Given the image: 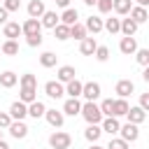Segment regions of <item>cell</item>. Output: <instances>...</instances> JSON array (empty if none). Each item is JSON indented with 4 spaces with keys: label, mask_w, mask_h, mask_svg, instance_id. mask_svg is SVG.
<instances>
[{
    "label": "cell",
    "mask_w": 149,
    "mask_h": 149,
    "mask_svg": "<svg viewBox=\"0 0 149 149\" xmlns=\"http://www.w3.org/2000/svg\"><path fill=\"white\" fill-rule=\"evenodd\" d=\"M79 114L86 119V123H100V121H102V112H100V107L95 105V100H86V102L81 105Z\"/></svg>",
    "instance_id": "6da1fadb"
},
{
    "label": "cell",
    "mask_w": 149,
    "mask_h": 149,
    "mask_svg": "<svg viewBox=\"0 0 149 149\" xmlns=\"http://www.w3.org/2000/svg\"><path fill=\"white\" fill-rule=\"evenodd\" d=\"M49 144H51V149H70L72 137H70L65 130H56V133L49 135Z\"/></svg>",
    "instance_id": "7a4b0ae2"
},
{
    "label": "cell",
    "mask_w": 149,
    "mask_h": 149,
    "mask_svg": "<svg viewBox=\"0 0 149 149\" xmlns=\"http://www.w3.org/2000/svg\"><path fill=\"white\" fill-rule=\"evenodd\" d=\"M119 133H121V140H126V142H135L137 137H140V128H137V123H123V126H119Z\"/></svg>",
    "instance_id": "3957f363"
},
{
    "label": "cell",
    "mask_w": 149,
    "mask_h": 149,
    "mask_svg": "<svg viewBox=\"0 0 149 149\" xmlns=\"http://www.w3.org/2000/svg\"><path fill=\"white\" fill-rule=\"evenodd\" d=\"M44 93L49 95V98H54V100H58V98H63L65 95V86L56 79V81H47L44 84Z\"/></svg>",
    "instance_id": "277c9868"
},
{
    "label": "cell",
    "mask_w": 149,
    "mask_h": 149,
    "mask_svg": "<svg viewBox=\"0 0 149 149\" xmlns=\"http://www.w3.org/2000/svg\"><path fill=\"white\" fill-rule=\"evenodd\" d=\"M81 95H84V100H98L100 98V84L98 81L81 84Z\"/></svg>",
    "instance_id": "5b68a950"
},
{
    "label": "cell",
    "mask_w": 149,
    "mask_h": 149,
    "mask_svg": "<svg viewBox=\"0 0 149 149\" xmlns=\"http://www.w3.org/2000/svg\"><path fill=\"white\" fill-rule=\"evenodd\" d=\"M9 116H12V121H23V119L28 116V105L21 102V100L12 102V107H9Z\"/></svg>",
    "instance_id": "8992f818"
},
{
    "label": "cell",
    "mask_w": 149,
    "mask_h": 149,
    "mask_svg": "<svg viewBox=\"0 0 149 149\" xmlns=\"http://www.w3.org/2000/svg\"><path fill=\"white\" fill-rule=\"evenodd\" d=\"M119 51L126 54V56L135 54V51H137V42H135V37H133V35H123L121 42H119Z\"/></svg>",
    "instance_id": "52a82bcc"
},
{
    "label": "cell",
    "mask_w": 149,
    "mask_h": 149,
    "mask_svg": "<svg viewBox=\"0 0 149 149\" xmlns=\"http://www.w3.org/2000/svg\"><path fill=\"white\" fill-rule=\"evenodd\" d=\"M133 91H135V84H133L130 79H119L116 86H114V93H116L119 98H128Z\"/></svg>",
    "instance_id": "ba28073f"
},
{
    "label": "cell",
    "mask_w": 149,
    "mask_h": 149,
    "mask_svg": "<svg viewBox=\"0 0 149 149\" xmlns=\"http://www.w3.org/2000/svg\"><path fill=\"white\" fill-rule=\"evenodd\" d=\"M21 33H23V35H37V33H42L40 19H26V21L21 23Z\"/></svg>",
    "instance_id": "9c48e42d"
},
{
    "label": "cell",
    "mask_w": 149,
    "mask_h": 149,
    "mask_svg": "<svg viewBox=\"0 0 149 149\" xmlns=\"http://www.w3.org/2000/svg\"><path fill=\"white\" fill-rule=\"evenodd\" d=\"M7 130H9V135L16 137V140H23V137L28 135V126H26L23 121H12V123L7 126Z\"/></svg>",
    "instance_id": "30bf717a"
},
{
    "label": "cell",
    "mask_w": 149,
    "mask_h": 149,
    "mask_svg": "<svg viewBox=\"0 0 149 149\" xmlns=\"http://www.w3.org/2000/svg\"><path fill=\"white\" fill-rule=\"evenodd\" d=\"M40 23H42V28H56V26L61 23V16H58L56 12H51V9H47V12L40 16Z\"/></svg>",
    "instance_id": "8fae6325"
},
{
    "label": "cell",
    "mask_w": 149,
    "mask_h": 149,
    "mask_svg": "<svg viewBox=\"0 0 149 149\" xmlns=\"http://www.w3.org/2000/svg\"><path fill=\"white\" fill-rule=\"evenodd\" d=\"M126 119H128L130 123H137V126H140V123L147 119V112H144L140 105H137V107H128V112H126Z\"/></svg>",
    "instance_id": "7c38bea8"
},
{
    "label": "cell",
    "mask_w": 149,
    "mask_h": 149,
    "mask_svg": "<svg viewBox=\"0 0 149 149\" xmlns=\"http://www.w3.org/2000/svg\"><path fill=\"white\" fill-rule=\"evenodd\" d=\"M44 119H47L54 128H61V126H63V121H65V114H63V112H58V109H47V112H44Z\"/></svg>",
    "instance_id": "4fadbf2b"
},
{
    "label": "cell",
    "mask_w": 149,
    "mask_h": 149,
    "mask_svg": "<svg viewBox=\"0 0 149 149\" xmlns=\"http://www.w3.org/2000/svg\"><path fill=\"white\" fill-rule=\"evenodd\" d=\"M119 126H121V123H119V119H116V116H102V126H100V128H102V133L116 135V133H119Z\"/></svg>",
    "instance_id": "5bb4252c"
},
{
    "label": "cell",
    "mask_w": 149,
    "mask_h": 149,
    "mask_svg": "<svg viewBox=\"0 0 149 149\" xmlns=\"http://www.w3.org/2000/svg\"><path fill=\"white\" fill-rule=\"evenodd\" d=\"M2 33H5L7 40H16L19 35H23V33H21V23H16V21H7L5 28H2Z\"/></svg>",
    "instance_id": "9a60e30c"
},
{
    "label": "cell",
    "mask_w": 149,
    "mask_h": 149,
    "mask_svg": "<svg viewBox=\"0 0 149 149\" xmlns=\"http://www.w3.org/2000/svg\"><path fill=\"white\" fill-rule=\"evenodd\" d=\"M56 77H58V81H61V84H68L70 79H74V77H77V70H74L72 65H61Z\"/></svg>",
    "instance_id": "2e32d148"
},
{
    "label": "cell",
    "mask_w": 149,
    "mask_h": 149,
    "mask_svg": "<svg viewBox=\"0 0 149 149\" xmlns=\"http://www.w3.org/2000/svg\"><path fill=\"white\" fill-rule=\"evenodd\" d=\"M79 109H81V102H79L77 98H68L61 112H63V114H68V116H77V114H79Z\"/></svg>",
    "instance_id": "e0dca14e"
},
{
    "label": "cell",
    "mask_w": 149,
    "mask_h": 149,
    "mask_svg": "<svg viewBox=\"0 0 149 149\" xmlns=\"http://www.w3.org/2000/svg\"><path fill=\"white\" fill-rule=\"evenodd\" d=\"M44 112H47V105H44V102H40V100L28 102V116H33V119H42Z\"/></svg>",
    "instance_id": "ac0fdd59"
},
{
    "label": "cell",
    "mask_w": 149,
    "mask_h": 149,
    "mask_svg": "<svg viewBox=\"0 0 149 149\" xmlns=\"http://www.w3.org/2000/svg\"><path fill=\"white\" fill-rule=\"evenodd\" d=\"M44 12H47V7H44L42 0H30V2H28V16H30V19H40Z\"/></svg>",
    "instance_id": "d6986e66"
},
{
    "label": "cell",
    "mask_w": 149,
    "mask_h": 149,
    "mask_svg": "<svg viewBox=\"0 0 149 149\" xmlns=\"http://www.w3.org/2000/svg\"><path fill=\"white\" fill-rule=\"evenodd\" d=\"M128 14H130V19H133L137 26H140V23H144V21L149 19V14H147V7H140V5L130 7V12H128Z\"/></svg>",
    "instance_id": "ffe728a7"
},
{
    "label": "cell",
    "mask_w": 149,
    "mask_h": 149,
    "mask_svg": "<svg viewBox=\"0 0 149 149\" xmlns=\"http://www.w3.org/2000/svg\"><path fill=\"white\" fill-rule=\"evenodd\" d=\"M19 100L21 102H33V100H37V88L35 86H21V93H19Z\"/></svg>",
    "instance_id": "44dd1931"
},
{
    "label": "cell",
    "mask_w": 149,
    "mask_h": 149,
    "mask_svg": "<svg viewBox=\"0 0 149 149\" xmlns=\"http://www.w3.org/2000/svg\"><path fill=\"white\" fill-rule=\"evenodd\" d=\"M84 28H86V33H100L102 30V19L100 16H88L86 19V23H84Z\"/></svg>",
    "instance_id": "7402d4cb"
},
{
    "label": "cell",
    "mask_w": 149,
    "mask_h": 149,
    "mask_svg": "<svg viewBox=\"0 0 149 149\" xmlns=\"http://www.w3.org/2000/svg\"><path fill=\"white\" fill-rule=\"evenodd\" d=\"M81 84H84V81H79L77 77H74V79H70V81H68V86H65V93H68L70 98H79V95H81Z\"/></svg>",
    "instance_id": "603a6c76"
},
{
    "label": "cell",
    "mask_w": 149,
    "mask_h": 149,
    "mask_svg": "<svg viewBox=\"0 0 149 149\" xmlns=\"http://www.w3.org/2000/svg\"><path fill=\"white\" fill-rule=\"evenodd\" d=\"M128 107H130V105L126 102V98H116L114 105H112V116H126Z\"/></svg>",
    "instance_id": "cb8c5ba5"
},
{
    "label": "cell",
    "mask_w": 149,
    "mask_h": 149,
    "mask_svg": "<svg viewBox=\"0 0 149 149\" xmlns=\"http://www.w3.org/2000/svg\"><path fill=\"white\" fill-rule=\"evenodd\" d=\"M102 135V128H100V123H88V128L84 130V137L88 140V142H98V137Z\"/></svg>",
    "instance_id": "d4e9b609"
},
{
    "label": "cell",
    "mask_w": 149,
    "mask_h": 149,
    "mask_svg": "<svg viewBox=\"0 0 149 149\" xmlns=\"http://www.w3.org/2000/svg\"><path fill=\"white\" fill-rule=\"evenodd\" d=\"M130 7H133V0H112V9L121 16H126L130 12Z\"/></svg>",
    "instance_id": "484cf974"
},
{
    "label": "cell",
    "mask_w": 149,
    "mask_h": 149,
    "mask_svg": "<svg viewBox=\"0 0 149 149\" xmlns=\"http://www.w3.org/2000/svg\"><path fill=\"white\" fill-rule=\"evenodd\" d=\"M119 33H123V35H135V33H137V23H135L133 19H121Z\"/></svg>",
    "instance_id": "4316f807"
},
{
    "label": "cell",
    "mask_w": 149,
    "mask_h": 149,
    "mask_svg": "<svg viewBox=\"0 0 149 149\" xmlns=\"http://www.w3.org/2000/svg\"><path fill=\"white\" fill-rule=\"evenodd\" d=\"M95 47H98V42H95L93 37H84V40H81V44H79V51H81L84 56H93Z\"/></svg>",
    "instance_id": "83f0119b"
},
{
    "label": "cell",
    "mask_w": 149,
    "mask_h": 149,
    "mask_svg": "<svg viewBox=\"0 0 149 149\" xmlns=\"http://www.w3.org/2000/svg\"><path fill=\"white\" fill-rule=\"evenodd\" d=\"M77 19H79V14H77V9H72V7H65V12L61 14V23H65V26L77 23Z\"/></svg>",
    "instance_id": "f1b7e54d"
},
{
    "label": "cell",
    "mask_w": 149,
    "mask_h": 149,
    "mask_svg": "<svg viewBox=\"0 0 149 149\" xmlns=\"http://www.w3.org/2000/svg\"><path fill=\"white\" fill-rule=\"evenodd\" d=\"M16 81H19V77H16L12 70H7V72H2V74H0V86H5V88H12Z\"/></svg>",
    "instance_id": "f546056e"
},
{
    "label": "cell",
    "mask_w": 149,
    "mask_h": 149,
    "mask_svg": "<svg viewBox=\"0 0 149 149\" xmlns=\"http://www.w3.org/2000/svg\"><path fill=\"white\" fill-rule=\"evenodd\" d=\"M51 30H54V37H56V40H61V42H63V40H70V26L58 23V26L51 28Z\"/></svg>",
    "instance_id": "4dcf8cb0"
},
{
    "label": "cell",
    "mask_w": 149,
    "mask_h": 149,
    "mask_svg": "<svg viewBox=\"0 0 149 149\" xmlns=\"http://www.w3.org/2000/svg\"><path fill=\"white\" fill-rule=\"evenodd\" d=\"M56 61H58V56H56L54 51H44V54L40 56V63H42V68H54V65H56Z\"/></svg>",
    "instance_id": "1f68e13d"
},
{
    "label": "cell",
    "mask_w": 149,
    "mask_h": 149,
    "mask_svg": "<svg viewBox=\"0 0 149 149\" xmlns=\"http://www.w3.org/2000/svg\"><path fill=\"white\" fill-rule=\"evenodd\" d=\"M119 23H121V19H114V16H109V19H105L102 21V28L107 30V33H119Z\"/></svg>",
    "instance_id": "d6a6232c"
},
{
    "label": "cell",
    "mask_w": 149,
    "mask_h": 149,
    "mask_svg": "<svg viewBox=\"0 0 149 149\" xmlns=\"http://www.w3.org/2000/svg\"><path fill=\"white\" fill-rule=\"evenodd\" d=\"M70 37H74V40H84V37H86V28H84L81 23H72V26H70Z\"/></svg>",
    "instance_id": "836d02e7"
},
{
    "label": "cell",
    "mask_w": 149,
    "mask_h": 149,
    "mask_svg": "<svg viewBox=\"0 0 149 149\" xmlns=\"http://www.w3.org/2000/svg\"><path fill=\"white\" fill-rule=\"evenodd\" d=\"M2 54H7V56H16V54H19V42H16V40H7V42L2 44Z\"/></svg>",
    "instance_id": "e575fe53"
},
{
    "label": "cell",
    "mask_w": 149,
    "mask_h": 149,
    "mask_svg": "<svg viewBox=\"0 0 149 149\" xmlns=\"http://www.w3.org/2000/svg\"><path fill=\"white\" fill-rule=\"evenodd\" d=\"M19 84H21V86H35V88H37V77L30 74V72H26V74H21Z\"/></svg>",
    "instance_id": "d590c367"
},
{
    "label": "cell",
    "mask_w": 149,
    "mask_h": 149,
    "mask_svg": "<svg viewBox=\"0 0 149 149\" xmlns=\"http://www.w3.org/2000/svg\"><path fill=\"white\" fill-rule=\"evenodd\" d=\"M105 149H130V147H128V142H126V140H121V137H112V140H109V144H107Z\"/></svg>",
    "instance_id": "8d00e7d4"
},
{
    "label": "cell",
    "mask_w": 149,
    "mask_h": 149,
    "mask_svg": "<svg viewBox=\"0 0 149 149\" xmlns=\"http://www.w3.org/2000/svg\"><path fill=\"white\" fill-rule=\"evenodd\" d=\"M135 61L140 65H149V49H137L135 51Z\"/></svg>",
    "instance_id": "74e56055"
},
{
    "label": "cell",
    "mask_w": 149,
    "mask_h": 149,
    "mask_svg": "<svg viewBox=\"0 0 149 149\" xmlns=\"http://www.w3.org/2000/svg\"><path fill=\"white\" fill-rule=\"evenodd\" d=\"M93 54H95V58H98L100 63H105V61L109 58V49H107V47H100V44L95 47V51H93Z\"/></svg>",
    "instance_id": "f35d334b"
},
{
    "label": "cell",
    "mask_w": 149,
    "mask_h": 149,
    "mask_svg": "<svg viewBox=\"0 0 149 149\" xmlns=\"http://www.w3.org/2000/svg\"><path fill=\"white\" fill-rule=\"evenodd\" d=\"M112 105H114V100L112 98H107V100H102L98 107H100V112H102V116H112Z\"/></svg>",
    "instance_id": "ab89813d"
},
{
    "label": "cell",
    "mask_w": 149,
    "mask_h": 149,
    "mask_svg": "<svg viewBox=\"0 0 149 149\" xmlns=\"http://www.w3.org/2000/svg\"><path fill=\"white\" fill-rule=\"evenodd\" d=\"M95 5H98V12L100 14H109L112 12V0H98Z\"/></svg>",
    "instance_id": "60d3db41"
},
{
    "label": "cell",
    "mask_w": 149,
    "mask_h": 149,
    "mask_svg": "<svg viewBox=\"0 0 149 149\" xmlns=\"http://www.w3.org/2000/svg\"><path fill=\"white\" fill-rule=\"evenodd\" d=\"M26 42H28V47H40V44H42V33H37V35H26Z\"/></svg>",
    "instance_id": "b9f144b4"
},
{
    "label": "cell",
    "mask_w": 149,
    "mask_h": 149,
    "mask_svg": "<svg viewBox=\"0 0 149 149\" xmlns=\"http://www.w3.org/2000/svg\"><path fill=\"white\" fill-rule=\"evenodd\" d=\"M7 12H19V7H21V0H5V5H2Z\"/></svg>",
    "instance_id": "7bdbcfd3"
},
{
    "label": "cell",
    "mask_w": 149,
    "mask_h": 149,
    "mask_svg": "<svg viewBox=\"0 0 149 149\" xmlns=\"http://www.w3.org/2000/svg\"><path fill=\"white\" fill-rule=\"evenodd\" d=\"M9 123H12V116H9V112H0V130H5Z\"/></svg>",
    "instance_id": "ee69618b"
},
{
    "label": "cell",
    "mask_w": 149,
    "mask_h": 149,
    "mask_svg": "<svg viewBox=\"0 0 149 149\" xmlns=\"http://www.w3.org/2000/svg\"><path fill=\"white\" fill-rule=\"evenodd\" d=\"M140 107H142L144 112L149 109V93H142V95H140Z\"/></svg>",
    "instance_id": "f6af8a7d"
},
{
    "label": "cell",
    "mask_w": 149,
    "mask_h": 149,
    "mask_svg": "<svg viewBox=\"0 0 149 149\" xmlns=\"http://www.w3.org/2000/svg\"><path fill=\"white\" fill-rule=\"evenodd\" d=\"M7 14H9V12H7L5 7H0V23H7Z\"/></svg>",
    "instance_id": "bcb514c9"
},
{
    "label": "cell",
    "mask_w": 149,
    "mask_h": 149,
    "mask_svg": "<svg viewBox=\"0 0 149 149\" xmlns=\"http://www.w3.org/2000/svg\"><path fill=\"white\" fill-rule=\"evenodd\" d=\"M58 7H70V0H56Z\"/></svg>",
    "instance_id": "7dc6e473"
},
{
    "label": "cell",
    "mask_w": 149,
    "mask_h": 149,
    "mask_svg": "<svg viewBox=\"0 0 149 149\" xmlns=\"http://www.w3.org/2000/svg\"><path fill=\"white\" fill-rule=\"evenodd\" d=\"M137 5H140V7H147V5H149V0H137Z\"/></svg>",
    "instance_id": "c3c4849f"
},
{
    "label": "cell",
    "mask_w": 149,
    "mask_h": 149,
    "mask_svg": "<svg viewBox=\"0 0 149 149\" xmlns=\"http://www.w3.org/2000/svg\"><path fill=\"white\" fill-rule=\"evenodd\" d=\"M0 149H9V144H7L5 140H0Z\"/></svg>",
    "instance_id": "681fc988"
},
{
    "label": "cell",
    "mask_w": 149,
    "mask_h": 149,
    "mask_svg": "<svg viewBox=\"0 0 149 149\" xmlns=\"http://www.w3.org/2000/svg\"><path fill=\"white\" fill-rule=\"evenodd\" d=\"M95 2H98V0H84V5H88V7H91V5H95Z\"/></svg>",
    "instance_id": "f907efd6"
},
{
    "label": "cell",
    "mask_w": 149,
    "mask_h": 149,
    "mask_svg": "<svg viewBox=\"0 0 149 149\" xmlns=\"http://www.w3.org/2000/svg\"><path fill=\"white\" fill-rule=\"evenodd\" d=\"M88 149H105V147H100V144H95V142H93V144H91Z\"/></svg>",
    "instance_id": "816d5d0a"
},
{
    "label": "cell",
    "mask_w": 149,
    "mask_h": 149,
    "mask_svg": "<svg viewBox=\"0 0 149 149\" xmlns=\"http://www.w3.org/2000/svg\"><path fill=\"white\" fill-rule=\"evenodd\" d=\"M0 140H2V130H0Z\"/></svg>",
    "instance_id": "f5cc1de1"
}]
</instances>
